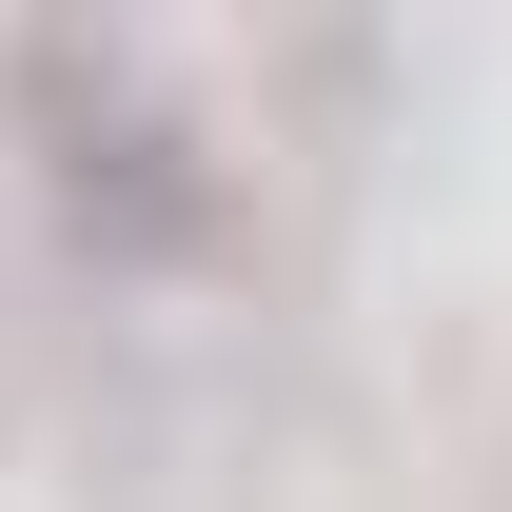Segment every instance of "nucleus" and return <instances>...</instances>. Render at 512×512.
Returning a JSON list of instances; mask_svg holds the SVG:
<instances>
[{"instance_id": "obj_1", "label": "nucleus", "mask_w": 512, "mask_h": 512, "mask_svg": "<svg viewBox=\"0 0 512 512\" xmlns=\"http://www.w3.org/2000/svg\"><path fill=\"white\" fill-rule=\"evenodd\" d=\"M0 119L40 158V217L99 276H217L237 256V158H217L197 79L138 20H20L0 40Z\"/></svg>"}]
</instances>
